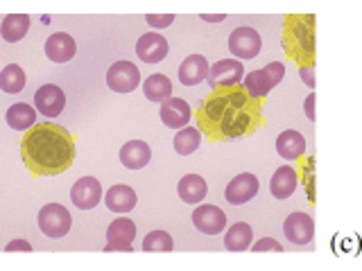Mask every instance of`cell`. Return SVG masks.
I'll use <instances>...</instances> for the list:
<instances>
[{
	"instance_id": "cell-1",
	"label": "cell",
	"mask_w": 362,
	"mask_h": 271,
	"mask_svg": "<svg viewBox=\"0 0 362 271\" xmlns=\"http://www.w3.org/2000/svg\"><path fill=\"white\" fill-rule=\"evenodd\" d=\"M199 131L211 143H224L263 127V100H252L243 86L215 88L197 109Z\"/></svg>"
},
{
	"instance_id": "cell-2",
	"label": "cell",
	"mask_w": 362,
	"mask_h": 271,
	"mask_svg": "<svg viewBox=\"0 0 362 271\" xmlns=\"http://www.w3.org/2000/svg\"><path fill=\"white\" fill-rule=\"evenodd\" d=\"M23 163L34 176H57L75 161V140L59 124L41 122L21 140Z\"/></svg>"
},
{
	"instance_id": "cell-3",
	"label": "cell",
	"mask_w": 362,
	"mask_h": 271,
	"mask_svg": "<svg viewBox=\"0 0 362 271\" xmlns=\"http://www.w3.org/2000/svg\"><path fill=\"white\" fill-rule=\"evenodd\" d=\"M283 50L299 66H315V16L313 14H290L283 20Z\"/></svg>"
},
{
	"instance_id": "cell-4",
	"label": "cell",
	"mask_w": 362,
	"mask_h": 271,
	"mask_svg": "<svg viewBox=\"0 0 362 271\" xmlns=\"http://www.w3.org/2000/svg\"><path fill=\"white\" fill-rule=\"evenodd\" d=\"M39 229L45 237H52V240H59V237L68 235L73 226V217L62 203H48L39 210Z\"/></svg>"
},
{
	"instance_id": "cell-5",
	"label": "cell",
	"mask_w": 362,
	"mask_h": 271,
	"mask_svg": "<svg viewBox=\"0 0 362 271\" xmlns=\"http://www.w3.org/2000/svg\"><path fill=\"white\" fill-rule=\"evenodd\" d=\"M243 77H245V68H243L240 61L220 59L218 64H213L209 68L206 82L211 84V90H215V88H233V86H240Z\"/></svg>"
},
{
	"instance_id": "cell-6",
	"label": "cell",
	"mask_w": 362,
	"mask_h": 271,
	"mask_svg": "<svg viewBox=\"0 0 362 271\" xmlns=\"http://www.w3.org/2000/svg\"><path fill=\"white\" fill-rule=\"evenodd\" d=\"M107 84L113 93H132L141 84V73L132 61H118L109 68Z\"/></svg>"
},
{
	"instance_id": "cell-7",
	"label": "cell",
	"mask_w": 362,
	"mask_h": 271,
	"mask_svg": "<svg viewBox=\"0 0 362 271\" xmlns=\"http://www.w3.org/2000/svg\"><path fill=\"white\" fill-rule=\"evenodd\" d=\"M283 233H286L290 244L308 246L315 240V222L305 212H292L283 224Z\"/></svg>"
},
{
	"instance_id": "cell-8",
	"label": "cell",
	"mask_w": 362,
	"mask_h": 271,
	"mask_svg": "<svg viewBox=\"0 0 362 271\" xmlns=\"http://www.w3.org/2000/svg\"><path fill=\"white\" fill-rule=\"evenodd\" d=\"M260 34L254 28H238L235 32H231L229 37V50L238 59H254V56L260 52Z\"/></svg>"
},
{
	"instance_id": "cell-9",
	"label": "cell",
	"mask_w": 362,
	"mask_h": 271,
	"mask_svg": "<svg viewBox=\"0 0 362 271\" xmlns=\"http://www.w3.org/2000/svg\"><path fill=\"white\" fill-rule=\"evenodd\" d=\"M136 237V224L127 217H118L109 224L105 251H132V242Z\"/></svg>"
},
{
	"instance_id": "cell-10",
	"label": "cell",
	"mask_w": 362,
	"mask_h": 271,
	"mask_svg": "<svg viewBox=\"0 0 362 271\" xmlns=\"http://www.w3.org/2000/svg\"><path fill=\"white\" fill-rule=\"evenodd\" d=\"M34 107L45 118H57L66 107V95L57 84H43L37 93H34Z\"/></svg>"
},
{
	"instance_id": "cell-11",
	"label": "cell",
	"mask_w": 362,
	"mask_h": 271,
	"mask_svg": "<svg viewBox=\"0 0 362 271\" xmlns=\"http://www.w3.org/2000/svg\"><path fill=\"white\" fill-rule=\"evenodd\" d=\"M258 195V179L252 172L238 174L229 181V186L224 190V197L231 206H243V203L252 201Z\"/></svg>"
},
{
	"instance_id": "cell-12",
	"label": "cell",
	"mask_w": 362,
	"mask_h": 271,
	"mask_svg": "<svg viewBox=\"0 0 362 271\" xmlns=\"http://www.w3.org/2000/svg\"><path fill=\"white\" fill-rule=\"evenodd\" d=\"M192 224H195V229L204 235H218L226 226V215L222 208L204 203V206L192 210Z\"/></svg>"
},
{
	"instance_id": "cell-13",
	"label": "cell",
	"mask_w": 362,
	"mask_h": 271,
	"mask_svg": "<svg viewBox=\"0 0 362 271\" xmlns=\"http://www.w3.org/2000/svg\"><path fill=\"white\" fill-rule=\"evenodd\" d=\"M71 201H73V206L79 208V210L95 208L98 203L102 201V186H100V181L93 179V176L79 179L77 183L73 186V190H71Z\"/></svg>"
},
{
	"instance_id": "cell-14",
	"label": "cell",
	"mask_w": 362,
	"mask_h": 271,
	"mask_svg": "<svg viewBox=\"0 0 362 271\" xmlns=\"http://www.w3.org/2000/svg\"><path fill=\"white\" fill-rule=\"evenodd\" d=\"M136 54L145 64H161L168 56V41L158 32L143 34L136 43Z\"/></svg>"
},
{
	"instance_id": "cell-15",
	"label": "cell",
	"mask_w": 362,
	"mask_h": 271,
	"mask_svg": "<svg viewBox=\"0 0 362 271\" xmlns=\"http://www.w3.org/2000/svg\"><path fill=\"white\" fill-rule=\"evenodd\" d=\"M75 52H77V43L71 34H66V32H57V34H52V37H48V41H45V56L54 64L71 61L75 56Z\"/></svg>"
},
{
	"instance_id": "cell-16",
	"label": "cell",
	"mask_w": 362,
	"mask_h": 271,
	"mask_svg": "<svg viewBox=\"0 0 362 271\" xmlns=\"http://www.w3.org/2000/svg\"><path fill=\"white\" fill-rule=\"evenodd\" d=\"M190 118H192V109L188 107L186 100L170 97V100H165L163 104H161V120H163L165 127H170V129L186 127V124L190 122Z\"/></svg>"
},
{
	"instance_id": "cell-17",
	"label": "cell",
	"mask_w": 362,
	"mask_h": 271,
	"mask_svg": "<svg viewBox=\"0 0 362 271\" xmlns=\"http://www.w3.org/2000/svg\"><path fill=\"white\" fill-rule=\"evenodd\" d=\"M209 61L202 54H190L179 66V82L184 86H197L209 77Z\"/></svg>"
},
{
	"instance_id": "cell-18",
	"label": "cell",
	"mask_w": 362,
	"mask_h": 271,
	"mask_svg": "<svg viewBox=\"0 0 362 271\" xmlns=\"http://www.w3.org/2000/svg\"><path fill=\"white\" fill-rule=\"evenodd\" d=\"M297 183H299L297 169L290 165H283L276 169L274 176H272L269 192H272V197H276V199H288L292 197V192L297 190Z\"/></svg>"
},
{
	"instance_id": "cell-19",
	"label": "cell",
	"mask_w": 362,
	"mask_h": 271,
	"mask_svg": "<svg viewBox=\"0 0 362 271\" xmlns=\"http://www.w3.org/2000/svg\"><path fill=\"white\" fill-rule=\"evenodd\" d=\"M152 158L150 145L143 140H132L127 145H122L120 150V163L127 169H143Z\"/></svg>"
},
{
	"instance_id": "cell-20",
	"label": "cell",
	"mask_w": 362,
	"mask_h": 271,
	"mask_svg": "<svg viewBox=\"0 0 362 271\" xmlns=\"http://www.w3.org/2000/svg\"><path fill=\"white\" fill-rule=\"evenodd\" d=\"M136 201H139V197H136V192L129 188V186H111L107 190V197H105V203L107 208L113 210V212H129L136 208Z\"/></svg>"
},
{
	"instance_id": "cell-21",
	"label": "cell",
	"mask_w": 362,
	"mask_h": 271,
	"mask_svg": "<svg viewBox=\"0 0 362 271\" xmlns=\"http://www.w3.org/2000/svg\"><path fill=\"white\" fill-rule=\"evenodd\" d=\"M177 192H179L181 201L192 203V206H195V203H202L204 197L209 195V186L199 174H186L184 179L179 181Z\"/></svg>"
},
{
	"instance_id": "cell-22",
	"label": "cell",
	"mask_w": 362,
	"mask_h": 271,
	"mask_svg": "<svg viewBox=\"0 0 362 271\" xmlns=\"http://www.w3.org/2000/svg\"><path fill=\"white\" fill-rule=\"evenodd\" d=\"M276 152L279 156H283L286 161H297L305 154V138L294 129L283 131L276 138Z\"/></svg>"
},
{
	"instance_id": "cell-23",
	"label": "cell",
	"mask_w": 362,
	"mask_h": 271,
	"mask_svg": "<svg viewBox=\"0 0 362 271\" xmlns=\"http://www.w3.org/2000/svg\"><path fill=\"white\" fill-rule=\"evenodd\" d=\"M5 120L11 129L16 131H28L32 127H37V111H34L25 102H18V104H11L5 113Z\"/></svg>"
},
{
	"instance_id": "cell-24",
	"label": "cell",
	"mask_w": 362,
	"mask_h": 271,
	"mask_svg": "<svg viewBox=\"0 0 362 271\" xmlns=\"http://www.w3.org/2000/svg\"><path fill=\"white\" fill-rule=\"evenodd\" d=\"M254 242V231L247 222H235L224 235L226 251H247Z\"/></svg>"
},
{
	"instance_id": "cell-25",
	"label": "cell",
	"mask_w": 362,
	"mask_h": 271,
	"mask_svg": "<svg viewBox=\"0 0 362 271\" xmlns=\"http://www.w3.org/2000/svg\"><path fill=\"white\" fill-rule=\"evenodd\" d=\"M143 93L150 102H163L173 97V82L165 75H150L143 84Z\"/></svg>"
},
{
	"instance_id": "cell-26",
	"label": "cell",
	"mask_w": 362,
	"mask_h": 271,
	"mask_svg": "<svg viewBox=\"0 0 362 271\" xmlns=\"http://www.w3.org/2000/svg\"><path fill=\"white\" fill-rule=\"evenodd\" d=\"M30 30V16L28 14H9L3 18V25H0V32H3V39L7 43H18Z\"/></svg>"
},
{
	"instance_id": "cell-27",
	"label": "cell",
	"mask_w": 362,
	"mask_h": 271,
	"mask_svg": "<svg viewBox=\"0 0 362 271\" xmlns=\"http://www.w3.org/2000/svg\"><path fill=\"white\" fill-rule=\"evenodd\" d=\"M0 88L11 95L21 93V90L25 88V73H23V68L18 64L5 66V71L0 73Z\"/></svg>"
},
{
	"instance_id": "cell-28",
	"label": "cell",
	"mask_w": 362,
	"mask_h": 271,
	"mask_svg": "<svg viewBox=\"0 0 362 271\" xmlns=\"http://www.w3.org/2000/svg\"><path fill=\"white\" fill-rule=\"evenodd\" d=\"M243 88L247 90V95L252 97V100H263V97H267V93L272 90V84H269L267 75L263 73V68H260V71H254V73H249L245 77Z\"/></svg>"
},
{
	"instance_id": "cell-29",
	"label": "cell",
	"mask_w": 362,
	"mask_h": 271,
	"mask_svg": "<svg viewBox=\"0 0 362 271\" xmlns=\"http://www.w3.org/2000/svg\"><path fill=\"white\" fill-rule=\"evenodd\" d=\"M202 143V131L199 129H192V127H186V129H179V133L175 136V152L181 154V156H188L192 154L199 147Z\"/></svg>"
},
{
	"instance_id": "cell-30",
	"label": "cell",
	"mask_w": 362,
	"mask_h": 271,
	"mask_svg": "<svg viewBox=\"0 0 362 271\" xmlns=\"http://www.w3.org/2000/svg\"><path fill=\"white\" fill-rule=\"evenodd\" d=\"M173 248H175L173 237L163 231H152L143 240V251H173Z\"/></svg>"
},
{
	"instance_id": "cell-31",
	"label": "cell",
	"mask_w": 362,
	"mask_h": 271,
	"mask_svg": "<svg viewBox=\"0 0 362 271\" xmlns=\"http://www.w3.org/2000/svg\"><path fill=\"white\" fill-rule=\"evenodd\" d=\"M263 73L267 75V79H269L272 88H274L276 84H281L283 75H286V66L279 64V61H272V64H267V66L263 68Z\"/></svg>"
},
{
	"instance_id": "cell-32",
	"label": "cell",
	"mask_w": 362,
	"mask_h": 271,
	"mask_svg": "<svg viewBox=\"0 0 362 271\" xmlns=\"http://www.w3.org/2000/svg\"><path fill=\"white\" fill-rule=\"evenodd\" d=\"M175 23V16L173 14H147V25L150 28H154V30H165V28H170Z\"/></svg>"
},
{
	"instance_id": "cell-33",
	"label": "cell",
	"mask_w": 362,
	"mask_h": 271,
	"mask_svg": "<svg viewBox=\"0 0 362 271\" xmlns=\"http://www.w3.org/2000/svg\"><path fill=\"white\" fill-rule=\"evenodd\" d=\"M254 251H283V246L276 242V240H272V237H263V240H258L254 244Z\"/></svg>"
},
{
	"instance_id": "cell-34",
	"label": "cell",
	"mask_w": 362,
	"mask_h": 271,
	"mask_svg": "<svg viewBox=\"0 0 362 271\" xmlns=\"http://www.w3.org/2000/svg\"><path fill=\"white\" fill-rule=\"evenodd\" d=\"M299 75H301V79H303V84L305 86H310V88H315V66H301L299 68Z\"/></svg>"
},
{
	"instance_id": "cell-35",
	"label": "cell",
	"mask_w": 362,
	"mask_h": 271,
	"mask_svg": "<svg viewBox=\"0 0 362 271\" xmlns=\"http://www.w3.org/2000/svg\"><path fill=\"white\" fill-rule=\"evenodd\" d=\"M5 251H32V244L30 242H25V240H14L11 244H7V248Z\"/></svg>"
},
{
	"instance_id": "cell-36",
	"label": "cell",
	"mask_w": 362,
	"mask_h": 271,
	"mask_svg": "<svg viewBox=\"0 0 362 271\" xmlns=\"http://www.w3.org/2000/svg\"><path fill=\"white\" fill-rule=\"evenodd\" d=\"M315 100H317V97H315V93H310L308 97H305V104H303L305 116H308V120H313V122L317 120V118H315Z\"/></svg>"
},
{
	"instance_id": "cell-37",
	"label": "cell",
	"mask_w": 362,
	"mask_h": 271,
	"mask_svg": "<svg viewBox=\"0 0 362 271\" xmlns=\"http://www.w3.org/2000/svg\"><path fill=\"white\" fill-rule=\"evenodd\" d=\"M224 18H226L224 14H218V16H209V14H204V16H202V20H209V23H222Z\"/></svg>"
}]
</instances>
